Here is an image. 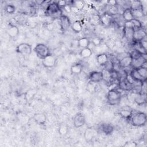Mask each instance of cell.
<instances>
[{"label": "cell", "instance_id": "6da1fadb", "mask_svg": "<svg viewBox=\"0 0 147 147\" xmlns=\"http://www.w3.org/2000/svg\"><path fill=\"white\" fill-rule=\"evenodd\" d=\"M131 123L134 126L141 127L146 123V115L144 112H136L133 113L130 118Z\"/></svg>", "mask_w": 147, "mask_h": 147}, {"label": "cell", "instance_id": "7a4b0ae2", "mask_svg": "<svg viewBox=\"0 0 147 147\" xmlns=\"http://www.w3.org/2000/svg\"><path fill=\"white\" fill-rule=\"evenodd\" d=\"M108 102L111 105H118L121 99V92L117 89L113 88L109 91L107 95Z\"/></svg>", "mask_w": 147, "mask_h": 147}, {"label": "cell", "instance_id": "3957f363", "mask_svg": "<svg viewBox=\"0 0 147 147\" xmlns=\"http://www.w3.org/2000/svg\"><path fill=\"white\" fill-rule=\"evenodd\" d=\"M47 14L53 17H60L62 16V13L60 8L57 4V2H52L48 4L46 9Z\"/></svg>", "mask_w": 147, "mask_h": 147}, {"label": "cell", "instance_id": "277c9868", "mask_svg": "<svg viewBox=\"0 0 147 147\" xmlns=\"http://www.w3.org/2000/svg\"><path fill=\"white\" fill-rule=\"evenodd\" d=\"M34 51L36 53L37 56L41 59H44V57L51 54L49 48L46 45L41 43L37 44L35 46Z\"/></svg>", "mask_w": 147, "mask_h": 147}, {"label": "cell", "instance_id": "5b68a950", "mask_svg": "<svg viewBox=\"0 0 147 147\" xmlns=\"http://www.w3.org/2000/svg\"><path fill=\"white\" fill-rule=\"evenodd\" d=\"M16 51L17 53L23 55H29L32 51V46L28 43H21L17 46Z\"/></svg>", "mask_w": 147, "mask_h": 147}, {"label": "cell", "instance_id": "8992f818", "mask_svg": "<svg viewBox=\"0 0 147 147\" xmlns=\"http://www.w3.org/2000/svg\"><path fill=\"white\" fill-rule=\"evenodd\" d=\"M86 122V118L83 114L78 113L73 118V123L75 127L79 128L83 126Z\"/></svg>", "mask_w": 147, "mask_h": 147}, {"label": "cell", "instance_id": "52a82bcc", "mask_svg": "<svg viewBox=\"0 0 147 147\" xmlns=\"http://www.w3.org/2000/svg\"><path fill=\"white\" fill-rule=\"evenodd\" d=\"M41 60L42 65L46 68H52L55 65L56 63V59L53 55L51 54L49 55Z\"/></svg>", "mask_w": 147, "mask_h": 147}, {"label": "cell", "instance_id": "ba28073f", "mask_svg": "<svg viewBox=\"0 0 147 147\" xmlns=\"http://www.w3.org/2000/svg\"><path fill=\"white\" fill-rule=\"evenodd\" d=\"M97 131L92 127H87L84 133V137L87 142H91L97 136Z\"/></svg>", "mask_w": 147, "mask_h": 147}, {"label": "cell", "instance_id": "9c48e42d", "mask_svg": "<svg viewBox=\"0 0 147 147\" xmlns=\"http://www.w3.org/2000/svg\"><path fill=\"white\" fill-rule=\"evenodd\" d=\"M146 32L142 28L134 29L133 36V42H138L146 38Z\"/></svg>", "mask_w": 147, "mask_h": 147}, {"label": "cell", "instance_id": "30bf717a", "mask_svg": "<svg viewBox=\"0 0 147 147\" xmlns=\"http://www.w3.org/2000/svg\"><path fill=\"white\" fill-rule=\"evenodd\" d=\"M133 113V109L129 106L122 107L119 110V114L124 119H130Z\"/></svg>", "mask_w": 147, "mask_h": 147}, {"label": "cell", "instance_id": "8fae6325", "mask_svg": "<svg viewBox=\"0 0 147 147\" xmlns=\"http://www.w3.org/2000/svg\"><path fill=\"white\" fill-rule=\"evenodd\" d=\"M89 80L92 83H99L103 80L102 71H92L88 76Z\"/></svg>", "mask_w": 147, "mask_h": 147}, {"label": "cell", "instance_id": "7c38bea8", "mask_svg": "<svg viewBox=\"0 0 147 147\" xmlns=\"http://www.w3.org/2000/svg\"><path fill=\"white\" fill-rule=\"evenodd\" d=\"M100 23L105 26H109L112 22V16L109 13H105L99 17Z\"/></svg>", "mask_w": 147, "mask_h": 147}, {"label": "cell", "instance_id": "4fadbf2b", "mask_svg": "<svg viewBox=\"0 0 147 147\" xmlns=\"http://www.w3.org/2000/svg\"><path fill=\"white\" fill-rule=\"evenodd\" d=\"M134 33V29L131 27H124L123 34L124 36L129 42L133 41V36Z\"/></svg>", "mask_w": 147, "mask_h": 147}, {"label": "cell", "instance_id": "5bb4252c", "mask_svg": "<svg viewBox=\"0 0 147 147\" xmlns=\"http://www.w3.org/2000/svg\"><path fill=\"white\" fill-rule=\"evenodd\" d=\"M145 55H142L139 58L133 60L131 65L133 66V68H137L142 67L145 63H146V58L145 57Z\"/></svg>", "mask_w": 147, "mask_h": 147}, {"label": "cell", "instance_id": "9a60e30c", "mask_svg": "<svg viewBox=\"0 0 147 147\" xmlns=\"http://www.w3.org/2000/svg\"><path fill=\"white\" fill-rule=\"evenodd\" d=\"M36 123L38 125H44L47 121V117L44 113H36L33 117Z\"/></svg>", "mask_w": 147, "mask_h": 147}, {"label": "cell", "instance_id": "2e32d148", "mask_svg": "<svg viewBox=\"0 0 147 147\" xmlns=\"http://www.w3.org/2000/svg\"><path fill=\"white\" fill-rule=\"evenodd\" d=\"M129 75L131 76V78L136 82L139 83H143L144 82H146V80H145L138 72L136 68H133L131 72L129 74Z\"/></svg>", "mask_w": 147, "mask_h": 147}, {"label": "cell", "instance_id": "e0dca14e", "mask_svg": "<svg viewBox=\"0 0 147 147\" xmlns=\"http://www.w3.org/2000/svg\"><path fill=\"white\" fill-rule=\"evenodd\" d=\"M133 59L130 56H126L122 57L119 61V65L121 68H127L131 65Z\"/></svg>", "mask_w": 147, "mask_h": 147}, {"label": "cell", "instance_id": "ac0fdd59", "mask_svg": "<svg viewBox=\"0 0 147 147\" xmlns=\"http://www.w3.org/2000/svg\"><path fill=\"white\" fill-rule=\"evenodd\" d=\"M60 22L61 29L63 31L66 30L71 26V22L69 19L68 17L64 15H62L60 17Z\"/></svg>", "mask_w": 147, "mask_h": 147}, {"label": "cell", "instance_id": "d6986e66", "mask_svg": "<svg viewBox=\"0 0 147 147\" xmlns=\"http://www.w3.org/2000/svg\"><path fill=\"white\" fill-rule=\"evenodd\" d=\"M7 33L11 38L16 37L19 34V29L16 25H10V26L7 30Z\"/></svg>", "mask_w": 147, "mask_h": 147}, {"label": "cell", "instance_id": "ffe728a7", "mask_svg": "<svg viewBox=\"0 0 147 147\" xmlns=\"http://www.w3.org/2000/svg\"><path fill=\"white\" fill-rule=\"evenodd\" d=\"M119 87L121 89L123 90H129L132 88L133 84H131L126 79V78H125L123 79L120 80V82H119Z\"/></svg>", "mask_w": 147, "mask_h": 147}, {"label": "cell", "instance_id": "44dd1931", "mask_svg": "<svg viewBox=\"0 0 147 147\" xmlns=\"http://www.w3.org/2000/svg\"><path fill=\"white\" fill-rule=\"evenodd\" d=\"M96 60L100 65H105L109 61V58L106 53H100L96 56Z\"/></svg>", "mask_w": 147, "mask_h": 147}, {"label": "cell", "instance_id": "7402d4cb", "mask_svg": "<svg viewBox=\"0 0 147 147\" xmlns=\"http://www.w3.org/2000/svg\"><path fill=\"white\" fill-rule=\"evenodd\" d=\"M100 129L106 135H110L114 131L113 126L109 123H103L101 125Z\"/></svg>", "mask_w": 147, "mask_h": 147}, {"label": "cell", "instance_id": "603a6c76", "mask_svg": "<svg viewBox=\"0 0 147 147\" xmlns=\"http://www.w3.org/2000/svg\"><path fill=\"white\" fill-rule=\"evenodd\" d=\"M83 68V67L81 63H76L71 67L70 71L72 74L78 75L82 72Z\"/></svg>", "mask_w": 147, "mask_h": 147}, {"label": "cell", "instance_id": "cb8c5ba5", "mask_svg": "<svg viewBox=\"0 0 147 147\" xmlns=\"http://www.w3.org/2000/svg\"><path fill=\"white\" fill-rule=\"evenodd\" d=\"M122 17L125 20V22L131 21L132 20L134 19L131 13V10L129 7L126 8L124 10L122 13Z\"/></svg>", "mask_w": 147, "mask_h": 147}, {"label": "cell", "instance_id": "d4e9b609", "mask_svg": "<svg viewBox=\"0 0 147 147\" xmlns=\"http://www.w3.org/2000/svg\"><path fill=\"white\" fill-rule=\"evenodd\" d=\"M134 100L138 105H142L146 102V94L140 92L136 95Z\"/></svg>", "mask_w": 147, "mask_h": 147}, {"label": "cell", "instance_id": "484cf974", "mask_svg": "<svg viewBox=\"0 0 147 147\" xmlns=\"http://www.w3.org/2000/svg\"><path fill=\"white\" fill-rule=\"evenodd\" d=\"M90 44V40L87 37H82L78 40V45L79 47L83 48H88Z\"/></svg>", "mask_w": 147, "mask_h": 147}, {"label": "cell", "instance_id": "4316f807", "mask_svg": "<svg viewBox=\"0 0 147 147\" xmlns=\"http://www.w3.org/2000/svg\"><path fill=\"white\" fill-rule=\"evenodd\" d=\"M92 53V50L89 47H88V48L82 49L79 53V55L82 58L86 59V58L90 57L91 56Z\"/></svg>", "mask_w": 147, "mask_h": 147}, {"label": "cell", "instance_id": "83f0119b", "mask_svg": "<svg viewBox=\"0 0 147 147\" xmlns=\"http://www.w3.org/2000/svg\"><path fill=\"white\" fill-rule=\"evenodd\" d=\"M131 13L133 16V18L135 19H138L142 18L145 16V12L144 9H135V10H131Z\"/></svg>", "mask_w": 147, "mask_h": 147}, {"label": "cell", "instance_id": "f1b7e54d", "mask_svg": "<svg viewBox=\"0 0 147 147\" xmlns=\"http://www.w3.org/2000/svg\"><path fill=\"white\" fill-rule=\"evenodd\" d=\"M131 10H135V9H144L143 5L141 1H132L130 2V7H129Z\"/></svg>", "mask_w": 147, "mask_h": 147}, {"label": "cell", "instance_id": "f546056e", "mask_svg": "<svg viewBox=\"0 0 147 147\" xmlns=\"http://www.w3.org/2000/svg\"><path fill=\"white\" fill-rule=\"evenodd\" d=\"M71 28L75 33H79L82 30V25L79 21H74L71 25Z\"/></svg>", "mask_w": 147, "mask_h": 147}, {"label": "cell", "instance_id": "4dcf8cb0", "mask_svg": "<svg viewBox=\"0 0 147 147\" xmlns=\"http://www.w3.org/2000/svg\"><path fill=\"white\" fill-rule=\"evenodd\" d=\"M58 131L59 133L61 136L66 135L68 132V127L67 124L64 123H61L59 126Z\"/></svg>", "mask_w": 147, "mask_h": 147}, {"label": "cell", "instance_id": "1f68e13d", "mask_svg": "<svg viewBox=\"0 0 147 147\" xmlns=\"http://www.w3.org/2000/svg\"><path fill=\"white\" fill-rule=\"evenodd\" d=\"M136 69H137L138 72L140 74V75L145 80H146V79H147V68L141 67L139 68H137Z\"/></svg>", "mask_w": 147, "mask_h": 147}, {"label": "cell", "instance_id": "d6a6232c", "mask_svg": "<svg viewBox=\"0 0 147 147\" xmlns=\"http://www.w3.org/2000/svg\"><path fill=\"white\" fill-rule=\"evenodd\" d=\"M131 23L132 25L133 28L134 29H140V28H142V25L141 22L138 20V19H135L134 18L133 20H132L131 21Z\"/></svg>", "mask_w": 147, "mask_h": 147}, {"label": "cell", "instance_id": "836d02e7", "mask_svg": "<svg viewBox=\"0 0 147 147\" xmlns=\"http://www.w3.org/2000/svg\"><path fill=\"white\" fill-rule=\"evenodd\" d=\"M84 5V2L83 1H76L74 2V6L77 10L83 9Z\"/></svg>", "mask_w": 147, "mask_h": 147}, {"label": "cell", "instance_id": "e575fe53", "mask_svg": "<svg viewBox=\"0 0 147 147\" xmlns=\"http://www.w3.org/2000/svg\"><path fill=\"white\" fill-rule=\"evenodd\" d=\"M130 56V57H131V59L133 60H135V59H137L139 58L141 56H142V54L138 51H137V49H134L131 52Z\"/></svg>", "mask_w": 147, "mask_h": 147}, {"label": "cell", "instance_id": "d590c367", "mask_svg": "<svg viewBox=\"0 0 147 147\" xmlns=\"http://www.w3.org/2000/svg\"><path fill=\"white\" fill-rule=\"evenodd\" d=\"M102 75H103V80H105L106 82H109V80H111V77H110V72L106 69H103L102 71Z\"/></svg>", "mask_w": 147, "mask_h": 147}, {"label": "cell", "instance_id": "8d00e7d4", "mask_svg": "<svg viewBox=\"0 0 147 147\" xmlns=\"http://www.w3.org/2000/svg\"><path fill=\"white\" fill-rule=\"evenodd\" d=\"M110 77L111 79H114V80H117L119 79V73L115 69H113L110 72Z\"/></svg>", "mask_w": 147, "mask_h": 147}, {"label": "cell", "instance_id": "74e56055", "mask_svg": "<svg viewBox=\"0 0 147 147\" xmlns=\"http://www.w3.org/2000/svg\"><path fill=\"white\" fill-rule=\"evenodd\" d=\"M90 23L94 25H98L100 23L99 17L98 16H92L90 19Z\"/></svg>", "mask_w": 147, "mask_h": 147}, {"label": "cell", "instance_id": "f35d334b", "mask_svg": "<svg viewBox=\"0 0 147 147\" xmlns=\"http://www.w3.org/2000/svg\"><path fill=\"white\" fill-rule=\"evenodd\" d=\"M5 10V11L8 14H13V13H14L16 8L14 5H7L6 6Z\"/></svg>", "mask_w": 147, "mask_h": 147}, {"label": "cell", "instance_id": "ab89813d", "mask_svg": "<svg viewBox=\"0 0 147 147\" xmlns=\"http://www.w3.org/2000/svg\"><path fill=\"white\" fill-rule=\"evenodd\" d=\"M104 66L105 67V69L108 71L109 72H110L111 71H112L113 69H114V64L113 63L112 61L109 60V61H107V63Z\"/></svg>", "mask_w": 147, "mask_h": 147}, {"label": "cell", "instance_id": "60d3db41", "mask_svg": "<svg viewBox=\"0 0 147 147\" xmlns=\"http://www.w3.org/2000/svg\"><path fill=\"white\" fill-rule=\"evenodd\" d=\"M118 12V8L117 6H110L109 7V14L112 16V14H115Z\"/></svg>", "mask_w": 147, "mask_h": 147}, {"label": "cell", "instance_id": "b9f144b4", "mask_svg": "<svg viewBox=\"0 0 147 147\" xmlns=\"http://www.w3.org/2000/svg\"><path fill=\"white\" fill-rule=\"evenodd\" d=\"M138 145V144L134 142V141H127L126 142L124 145L123 146H126V147H136Z\"/></svg>", "mask_w": 147, "mask_h": 147}, {"label": "cell", "instance_id": "7bdbcfd3", "mask_svg": "<svg viewBox=\"0 0 147 147\" xmlns=\"http://www.w3.org/2000/svg\"><path fill=\"white\" fill-rule=\"evenodd\" d=\"M91 42L95 46H98L101 43V40L98 37H95L91 40Z\"/></svg>", "mask_w": 147, "mask_h": 147}, {"label": "cell", "instance_id": "ee69618b", "mask_svg": "<svg viewBox=\"0 0 147 147\" xmlns=\"http://www.w3.org/2000/svg\"><path fill=\"white\" fill-rule=\"evenodd\" d=\"M57 4L60 9L67 6L68 5L67 3V1H59L57 2Z\"/></svg>", "mask_w": 147, "mask_h": 147}, {"label": "cell", "instance_id": "f6af8a7d", "mask_svg": "<svg viewBox=\"0 0 147 147\" xmlns=\"http://www.w3.org/2000/svg\"><path fill=\"white\" fill-rule=\"evenodd\" d=\"M140 45L144 48L145 49V50H146V48H147V42H146V38H145L144 39L142 40L141 41H140V42H138Z\"/></svg>", "mask_w": 147, "mask_h": 147}, {"label": "cell", "instance_id": "bcb514c9", "mask_svg": "<svg viewBox=\"0 0 147 147\" xmlns=\"http://www.w3.org/2000/svg\"><path fill=\"white\" fill-rule=\"evenodd\" d=\"M45 27L49 31H52L54 29V25L52 23H48L46 24Z\"/></svg>", "mask_w": 147, "mask_h": 147}, {"label": "cell", "instance_id": "7dc6e473", "mask_svg": "<svg viewBox=\"0 0 147 147\" xmlns=\"http://www.w3.org/2000/svg\"><path fill=\"white\" fill-rule=\"evenodd\" d=\"M107 3L110 6H115L117 5V1L115 0H109L107 2Z\"/></svg>", "mask_w": 147, "mask_h": 147}]
</instances>
